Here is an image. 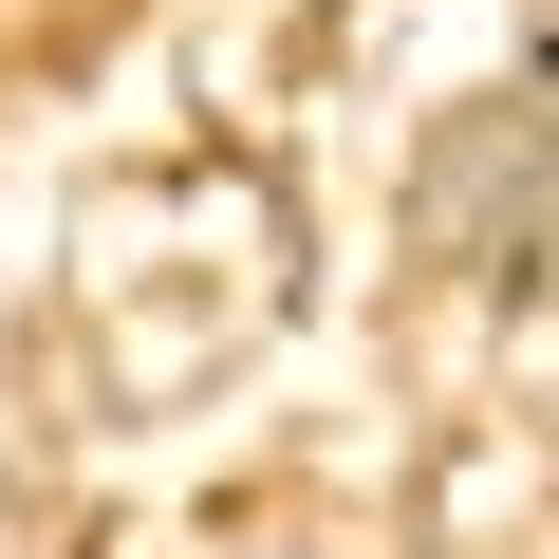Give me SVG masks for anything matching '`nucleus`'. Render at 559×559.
I'll list each match as a JSON object with an SVG mask.
<instances>
[]
</instances>
